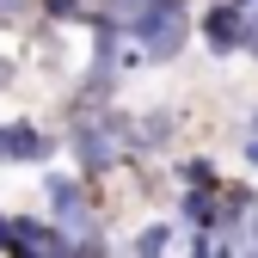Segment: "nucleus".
<instances>
[{
	"label": "nucleus",
	"instance_id": "nucleus-1",
	"mask_svg": "<svg viewBox=\"0 0 258 258\" xmlns=\"http://www.w3.org/2000/svg\"><path fill=\"white\" fill-rule=\"evenodd\" d=\"M61 154V136L31 117H0V166H49V160Z\"/></svg>",
	"mask_w": 258,
	"mask_h": 258
},
{
	"label": "nucleus",
	"instance_id": "nucleus-2",
	"mask_svg": "<svg viewBox=\"0 0 258 258\" xmlns=\"http://www.w3.org/2000/svg\"><path fill=\"white\" fill-rule=\"evenodd\" d=\"M240 31H246V7H234V0H209L203 13H190V37H197L215 61L240 55Z\"/></svg>",
	"mask_w": 258,
	"mask_h": 258
},
{
	"label": "nucleus",
	"instance_id": "nucleus-3",
	"mask_svg": "<svg viewBox=\"0 0 258 258\" xmlns=\"http://www.w3.org/2000/svg\"><path fill=\"white\" fill-rule=\"evenodd\" d=\"M117 246H123V252H142V258H154V252H178V221H172V215H148L142 228H129Z\"/></svg>",
	"mask_w": 258,
	"mask_h": 258
},
{
	"label": "nucleus",
	"instance_id": "nucleus-4",
	"mask_svg": "<svg viewBox=\"0 0 258 258\" xmlns=\"http://www.w3.org/2000/svg\"><path fill=\"white\" fill-rule=\"evenodd\" d=\"M215 178H221V166L209 154H178L172 160V184H215Z\"/></svg>",
	"mask_w": 258,
	"mask_h": 258
},
{
	"label": "nucleus",
	"instance_id": "nucleus-5",
	"mask_svg": "<svg viewBox=\"0 0 258 258\" xmlns=\"http://www.w3.org/2000/svg\"><path fill=\"white\" fill-rule=\"evenodd\" d=\"M37 19L43 25H80L86 19V0H37Z\"/></svg>",
	"mask_w": 258,
	"mask_h": 258
},
{
	"label": "nucleus",
	"instance_id": "nucleus-6",
	"mask_svg": "<svg viewBox=\"0 0 258 258\" xmlns=\"http://www.w3.org/2000/svg\"><path fill=\"white\" fill-rule=\"evenodd\" d=\"M0 252L13 258V215H7V209H0Z\"/></svg>",
	"mask_w": 258,
	"mask_h": 258
},
{
	"label": "nucleus",
	"instance_id": "nucleus-7",
	"mask_svg": "<svg viewBox=\"0 0 258 258\" xmlns=\"http://www.w3.org/2000/svg\"><path fill=\"white\" fill-rule=\"evenodd\" d=\"M240 154H246V166H258V136H246V148H240Z\"/></svg>",
	"mask_w": 258,
	"mask_h": 258
},
{
	"label": "nucleus",
	"instance_id": "nucleus-8",
	"mask_svg": "<svg viewBox=\"0 0 258 258\" xmlns=\"http://www.w3.org/2000/svg\"><path fill=\"white\" fill-rule=\"evenodd\" d=\"M246 136H258V105H252V129H246Z\"/></svg>",
	"mask_w": 258,
	"mask_h": 258
},
{
	"label": "nucleus",
	"instance_id": "nucleus-9",
	"mask_svg": "<svg viewBox=\"0 0 258 258\" xmlns=\"http://www.w3.org/2000/svg\"><path fill=\"white\" fill-rule=\"evenodd\" d=\"M234 7H258V0H234Z\"/></svg>",
	"mask_w": 258,
	"mask_h": 258
}]
</instances>
